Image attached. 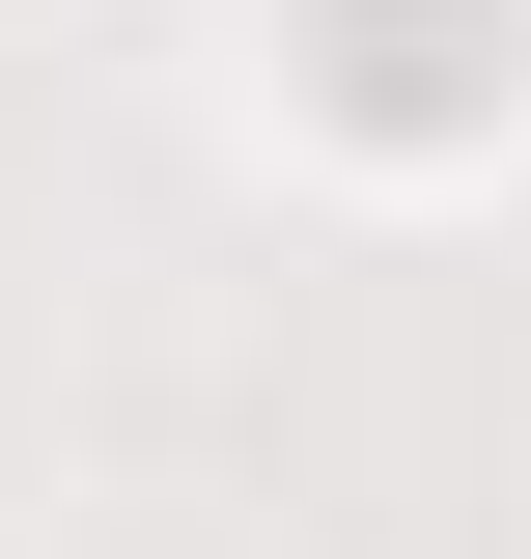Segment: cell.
Listing matches in <instances>:
<instances>
[{"label": "cell", "instance_id": "1", "mask_svg": "<svg viewBox=\"0 0 531 559\" xmlns=\"http://www.w3.org/2000/svg\"><path fill=\"white\" fill-rule=\"evenodd\" d=\"M308 28H335V112H392V140H448L504 84V0H308Z\"/></svg>", "mask_w": 531, "mask_h": 559}]
</instances>
